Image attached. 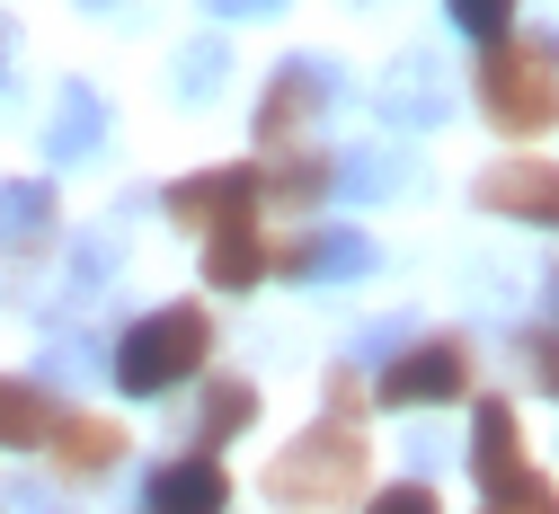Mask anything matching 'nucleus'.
<instances>
[{
	"label": "nucleus",
	"instance_id": "nucleus-1",
	"mask_svg": "<svg viewBox=\"0 0 559 514\" xmlns=\"http://www.w3.org/2000/svg\"><path fill=\"white\" fill-rule=\"evenodd\" d=\"M471 89H479V116L498 124L507 142L550 133L559 124V45L550 36H498V45H479Z\"/></svg>",
	"mask_w": 559,
	"mask_h": 514
},
{
	"label": "nucleus",
	"instance_id": "nucleus-2",
	"mask_svg": "<svg viewBox=\"0 0 559 514\" xmlns=\"http://www.w3.org/2000/svg\"><path fill=\"white\" fill-rule=\"evenodd\" d=\"M365 470H373L365 426L320 417L302 444H285V453L266 462V497H275V505H294V514H329V505H346V497H365Z\"/></svg>",
	"mask_w": 559,
	"mask_h": 514
},
{
	"label": "nucleus",
	"instance_id": "nucleus-3",
	"mask_svg": "<svg viewBox=\"0 0 559 514\" xmlns=\"http://www.w3.org/2000/svg\"><path fill=\"white\" fill-rule=\"evenodd\" d=\"M204 363H214V311H204V302H169V311L133 320L116 337V382L133 399H160V391L195 382Z\"/></svg>",
	"mask_w": 559,
	"mask_h": 514
},
{
	"label": "nucleus",
	"instance_id": "nucleus-4",
	"mask_svg": "<svg viewBox=\"0 0 559 514\" xmlns=\"http://www.w3.org/2000/svg\"><path fill=\"white\" fill-rule=\"evenodd\" d=\"M471 373H479V355L471 337H417L391 355V373L373 382L382 408H444V399H471Z\"/></svg>",
	"mask_w": 559,
	"mask_h": 514
},
{
	"label": "nucleus",
	"instance_id": "nucleus-5",
	"mask_svg": "<svg viewBox=\"0 0 559 514\" xmlns=\"http://www.w3.org/2000/svg\"><path fill=\"white\" fill-rule=\"evenodd\" d=\"M266 195H258V160H231V169H204V178H178L169 187V223L178 231H231V223H258Z\"/></svg>",
	"mask_w": 559,
	"mask_h": 514
},
{
	"label": "nucleus",
	"instance_id": "nucleus-6",
	"mask_svg": "<svg viewBox=\"0 0 559 514\" xmlns=\"http://www.w3.org/2000/svg\"><path fill=\"white\" fill-rule=\"evenodd\" d=\"M471 195H479L488 213H507V223L559 231V160H498V169H479Z\"/></svg>",
	"mask_w": 559,
	"mask_h": 514
},
{
	"label": "nucleus",
	"instance_id": "nucleus-7",
	"mask_svg": "<svg viewBox=\"0 0 559 514\" xmlns=\"http://www.w3.org/2000/svg\"><path fill=\"white\" fill-rule=\"evenodd\" d=\"M124 444H133V434H124L116 417L62 408V417H53V434H45V462H53L62 479H107V470L124 462Z\"/></svg>",
	"mask_w": 559,
	"mask_h": 514
},
{
	"label": "nucleus",
	"instance_id": "nucleus-8",
	"mask_svg": "<svg viewBox=\"0 0 559 514\" xmlns=\"http://www.w3.org/2000/svg\"><path fill=\"white\" fill-rule=\"evenodd\" d=\"M471 479L479 497H498L524 479V426H515V399H479L471 408Z\"/></svg>",
	"mask_w": 559,
	"mask_h": 514
},
{
	"label": "nucleus",
	"instance_id": "nucleus-9",
	"mask_svg": "<svg viewBox=\"0 0 559 514\" xmlns=\"http://www.w3.org/2000/svg\"><path fill=\"white\" fill-rule=\"evenodd\" d=\"M223 505H231L223 453H178L152 470V514H223Z\"/></svg>",
	"mask_w": 559,
	"mask_h": 514
},
{
	"label": "nucleus",
	"instance_id": "nucleus-10",
	"mask_svg": "<svg viewBox=\"0 0 559 514\" xmlns=\"http://www.w3.org/2000/svg\"><path fill=\"white\" fill-rule=\"evenodd\" d=\"M320 98H329L320 71H311V62H285V71H275V89L258 98V152H294V133H302V116H311Z\"/></svg>",
	"mask_w": 559,
	"mask_h": 514
},
{
	"label": "nucleus",
	"instance_id": "nucleus-11",
	"mask_svg": "<svg viewBox=\"0 0 559 514\" xmlns=\"http://www.w3.org/2000/svg\"><path fill=\"white\" fill-rule=\"evenodd\" d=\"M329 187H337V160H329V152H266V160H258V195H266L275 213H311Z\"/></svg>",
	"mask_w": 559,
	"mask_h": 514
},
{
	"label": "nucleus",
	"instance_id": "nucleus-12",
	"mask_svg": "<svg viewBox=\"0 0 559 514\" xmlns=\"http://www.w3.org/2000/svg\"><path fill=\"white\" fill-rule=\"evenodd\" d=\"M258 275H275V240L258 223H231V231L204 240V284H214V292H249Z\"/></svg>",
	"mask_w": 559,
	"mask_h": 514
},
{
	"label": "nucleus",
	"instance_id": "nucleus-13",
	"mask_svg": "<svg viewBox=\"0 0 559 514\" xmlns=\"http://www.w3.org/2000/svg\"><path fill=\"white\" fill-rule=\"evenodd\" d=\"M373 240L356 231H302V240H275V275H365Z\"/></svg>",
	"mask_w": 559,
	"mask_h": 514
},
{
	"label": "nucleus",
	"instance_id": "nucleus-14",
	"mask_svg": "<svg viewBox=\"0 0 559 514\" xmlns=\"http://www.w3.org/2000/svg\"><path fill=\"white\" fill-rule=\"evenodd\" d=\"M249 417H258V391L231 382V373H214V382H204V399H195V434H187V444H195V453H223Z\"/></svg>",
	"mask_w": 559,
	"mask_h": 514
},
{
	"label": "nucleus",
	"instance_id": "nucleus-15",
	"mask_svg": "<svg viewBox=\"0 0 559 514\" xmlns=\"http://www.w3.org/2000/svg\"><path fill=\"white\" fill-rule=\"evenodd\" d=\"M53 399H45V382H0V444L10 453H36L45 434H53Z\"/></svg>",
	"mask_w": 559,
	"mask_h": 514
},
{
	"label": "nucleus",
	"instance_id": "nucleus-16",
	"mask_svg": "<svg viewBox=\"0 0 559 514\" xmlns=\"http://www.w3.org/2000/svg\"><path fill=\"white\" fill-rule=\"evenodd\" d=\"M53 231V195L45 187H0V249H36Z\"/></svg>",
	"mask_w": 559,
	"mask_h": 514
},
{
	"label": "nucleus",
	"instance_id": "nucleus-17",
	"mask_svg": "<svg viewBox=\"0 0 559 514\" xmlns=\"http://www.w3.org/2000/svg\"><path fill=\"white\" fill-rule=\"evenodd\" d=\"M453 10V27L471 36V45H498V36H515V0H444Z\"/></svg>",
	"mask_w": 559,
	"mask_h": 514
},
{
	"label": "nucleus",
	"instance_id": "nucleus-18",
	"mask_svg": "<svg viewBox=\"0 0 559 514\" xmlns=\"http://www.w3.org/2000/svg\"><path fill=\"white\" fill-rule=\"evenodd\" d=\"M479 514H559V488H550L542 470H524L515 488H498V497H479Z\"/></svg>",
	"mask_w": 559,
	"mask_h": 514
},
{
	"label": "nucleus",
	"instance_id": "nucleus-19",
	"mask_svg": "<svg viewBox=\"0 0 559 514\" xmlns=\"http://www.w3.org/2000/svg\"><path fill=\"white\" fill-rule=\"evenodd\" d=\"M365 514H436V488L427 479H391V488L365 497Z\"/></svg>",
	"mask_w": 559,
	"mask_h": 514
},
{
	"label": "nucleus",
	"instance_id": "nucleus-20",
	"mask_svg": "<svg viewBox=\"0 0 559 514\" xmlns=\"http://www.w3.org/2000/svg\"><path fill=\"white\" fill-rule=\"evenodd\" d=\"M365 399H373V391L356 382V363H337V373H329V417H337V426H356V417H365Z\"/></svg>",
	"mask_w": 559,
	"mask_h": 514
},
{
	"label": "nucleus",
	"instance_id": "nucleus-21",
	"mask_svg": "<svg viewBox=\"0 0 559 514\" xmlns=\"http://www.w3.org/2000/svg\"><path fill=\"white\" fill-rule=\"evenodd\" d=\"M524 363L542 391H559V328H524Z\"/></svg>",
	"mask_w": 559,
	"mask_h": 514
},
{
	"label": "nucleus",
	"instance_id": "nucleus-22",
	"mask_svg": "<svg viewBox=\"0 0 559 514\" xmlns=\"http://www.w3.org/2000/svg\"><path fill=\"white\" fill-rule=\"evenodd\" d=\"M214 10H258V0H214Z\"/></svg>",
	"mask_w": 559,
	"mask_h": 514
},
{
	"label": "nucleus",
	"instance_id": "nucleus-23",
	"mask_svg": "<svg viewBox=\"0 0 559 514\" xmlns=\"http://www.w3.org/2000/svg\"><path fill=\"white\" fill-rule=\"evenodd\" d=\"M550 311H559V275H550Z\"/></svg>",
	"mask_w": 559,
	"mask_h": 514
}]
</instances>
